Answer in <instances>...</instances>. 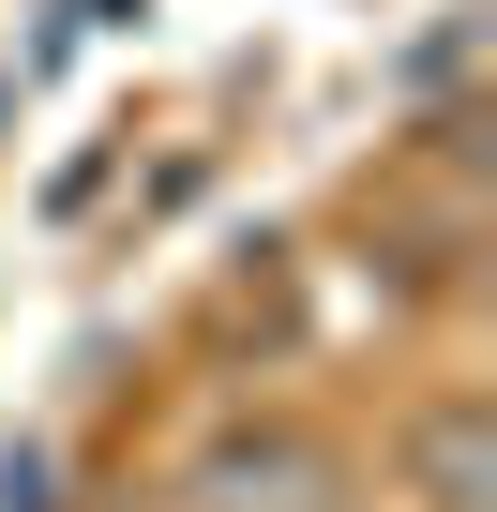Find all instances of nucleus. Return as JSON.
<instances>
[{"label": "nucleus", "mask_w": 497, "mask_h": 512, "mask_svg": "<svg viewBox=\"0 0 497 512\" xmlns=\"http://www.w3.org/2000/svg\"><path fill=\"white\" fill-rule=\"evenodd\" d=\"M181 512H347V452L317 422H226L196 467H181Z\"/></svg>", "instance_id": "f257e3e1"}, {"label": "nucleus", "mask_w": 497, "mask_h": 512, "mask_svg": "<svg viewBox=\"0 0 497 512\" xmlns=\"http://www.w3.org/2000/svg\"><path fill=\"white\" fill-rule=\"evenodd\" d=\"M407 497L422 512H497V407L482 392H437L407 422Z\"/></svg>", "instance_id": "f03ea898"}, {"label": "nucleus", "mask_w": 497, "mask_h": 512, "mask_svg": "<svg viewBox=\"0 0 497 512\" xmlns=\"http://www.w3.org/2000/svg\"><path fill=\"white\" fill-rule=\"evenodd\" d=\"M0 512H46V437H16V452H0Z\"/></svg>", "instance_id": "7ed1b4c3"}]
</instances>
